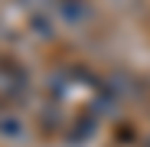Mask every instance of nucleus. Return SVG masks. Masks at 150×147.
Masks as SVG:
<instances>
[{"label":"nucleus","mask_w":150,"mask_h":147,"mask_svg":"<svg viewBox=\"0 0 150 147\" xmlns=\"http://www.w3.org/2000/svg\"><path fill=\"white\" fill-rule=\"evenodd\" d=\"M26 79L20 75V69L13 65H0V95H20Z\"/></svg>","instance_id":"f257e3e1"},{"label":"nucleus","mask_w":150,"mask_h":147,"mask_svg":"<svg viewBox=\"0 0 150 147\" xmlns=\"http://www.w3.org/2000/svg\"><path fill=\"white\" fill-rule=\"evenodd\" d=\"M0 131H4V134H13V137H20V134H23V124H20L16 118H0Z\"/></svg>","instance_id":"f03ea898"}]
</instances>
